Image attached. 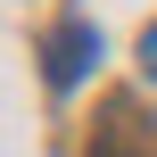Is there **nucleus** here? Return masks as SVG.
I'll return each mask as SVG.
<instances>
[{
	"mask_svg": "<svg viewBox=\"0 0 157 157\" xmlns=\"http://www.w3.org/2000/svg\"><path fill=\"white\" fill-rule=\"evenodd\" d=\"M41 58H50L41 75H50L58 91H75V83H83V66L99 58V33H91V25L75 17V25H58V33H50V50H41Z\"/></svg>",
	"mask_w": 157,
	"mask_h": 157,
	"instance_id": "1",
	"label": "nucleus"
},
{
	"mask_svg": "<svg viewBox=\"0 0 157 157\" xmlns=\"http://www.w3.org/2000/svg\"><path fill=\"white\" fill-rule=\"evenodd\" d=\"M141 75H149V83H157V25H149V33H141Z\"/></svg>",
	"mask_w": 157,
	"mask_h": 157,
	"instance_id": "2",
	"label": "nucleus"
}]
</instances>
